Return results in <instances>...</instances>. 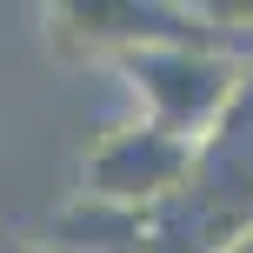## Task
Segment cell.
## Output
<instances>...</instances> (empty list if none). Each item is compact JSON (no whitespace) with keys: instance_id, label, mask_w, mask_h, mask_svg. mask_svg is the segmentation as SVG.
<instances>
[{"instance_id":"cell-1","label":"cell","mask_w":253,"mask_h":253,"mask_svg":"<svg viewBox=\"0 0 253 253\" xmlns=\"http://www.w3.org/2000/svg\"><path fill=\"white\" fill-rule=\"evenodd\" d=\"M114 67L133 87L140 120L167 126V133L193 140V147L213 140V126L227 120L233 93L247 80V67L213 53V47H126V53H114Z\"/></svg>"},{"instance_id":"cell-2","label":"cell","mask_w":253,"mask_h":253,"mask_svg":"<svg viewBox=\"0 0 253 253\" xmlns=\"http://www.w3.org/2000/svg\"><path fill=\"white\" fill-rule=\"evenodd\" d=\"M193 167H200V147L153 120L114 126L100 147L87 153L80 167V187H87L93 207H114V213H140V207L167 200V193H187L193 187Z\"/></svg>"}]
</instances>
